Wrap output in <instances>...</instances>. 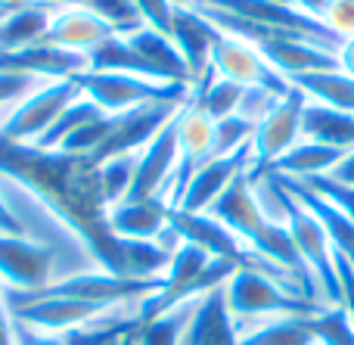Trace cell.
<instances>
[{
    "label": "cell",
    "instance_id": "obj_1",
    "mask_svg": "<svg viewBox=\"0 0 354 345\" xmlns=\"http://www.w3.org/2000/svg\"><path fill=\"white\" fill-rule=\"evenodd\" d=\"M0 180L25 190L68 234H75L100 271L124 277V240L109 230V203L100 184V165L91 156L41 149L0 134Z\"/></svg>",
    "mask_w": 354,
    "mask_h": 345
},
{
    "label": "cell",
    "instance_id": "obj_2",
    "mask_svg": "<svg viewBox=\"0 0 354 345\" xmlns=\"http://www.w3.org/2000/svg\"><path fill=\"white\" fill-rule=\"evenodd\" d=\"M224 299L236 324L268 321V317H314L326 308V305L283 286L280 280L261 271H249V268L233 271V277L224 283Z\"/></svg>",
    "mask_w": 354,
    "mask_h": 345
},
{
    "label": "cell",
    "instance_id": "obj_3",
    "mask_svg": "<svg viewBox=\"0 0 354 345\" xmlns=\"http://www.w3.org/2000/svg\"><path fill=\"white\" fill-rule=\"evenodd\" d=\"M75 84L81 87L87 100L100 106L103 112H128L143 103H174L187 106L193 97V87L187 84H162V81H149L140 75H124V72H81L75 75Z\"/></svg>",
    "mask_w": 354,
    "mask_h": 345
},
{
    "label": "cell",
    "instance_id": "obj_4",
    "mask_svg": "<svg viewBox=\"0 0 354 345\" xmlns=\"http://www.w3.org/2000/svg\"><path fill=\"white\" fill-rule=\"evenodd\" d=\"M78 97H84V93L75 84V78L47 81V84H41L37 91H31L25 100H19V103L0 118V134L16 143H37L44 137V131Z\"/></svg>",
    "mask_w": 354,
    "mask_h": 345
},
{
    "label": "cell",
    "instance_id": "obj_5",
    "mask_svg": "<svg viewBox=\"0 0 354 345\" xmlns=\"http://www.w3.org/2000/svg\"><path fill=\"white\" fill-rule=\"evenodd\" d=\"M193 3L230 12V16L245 19L252 25H261L268 31L308 37V41H317L330 50H339V44H342V37L333 35L317 16H311L305 10H295V6H286V3H277V0H193Z\"/></svg>",
    "mask_w": 354,
    "mask_h": 345
},
{
    "label": "cell",
    "instance_id": "obj_6",
    "mask_svg": "<svg viewBox=\"0 0 354 345\" xmlns=\"http://www.w3.org/2000/svg\"><path fill=\"white\" fill-rule=\"evenodd\" d=\"M180 109L183 106H174V103H143L128 112H115V124H112L109 137L93 149L91 159L97 165H103V162L118 159V156L140 153Z\"/></svg>",
    "mask_w": 354,
    "mask_h": 345
},
{
    "label": "cell",
    "instance_id": "obj_7",
    "mask_svg": "<svg viewBox=\"0 0 354 345\" xmlns=\"http://www.w3.org/2000/svg\"><path fill=\"white\" fill-rule=\"evenodd\" d=\"M305 106H308V97L292 84V91L277 103V109L255 128L249 174H258L268 165H274L286 149H292L295 143L301 140V115H305Z\"/></svg>",
    "mask_w": 354,
    "mask_h": 345
},
{
    "label": "cell",
    "instance_id": "obj_8",
    "mask_svg": "<svg viewBox=\"0 0 354 345\" xmlns=\"http://www.w3.org/2000/svg\"><path fill=\"white\" fill-rule=\"evenodd\" d=\"M212 72L218 78L236 81L243 87H270L277 93H289L292 84L252 47L249 41L233 35H221V41L212 50Z\"/></svg>",
    "mask_w": 354,
    "mask_h": 345
},
{
    "label": "cell",
    "instance_id": "obj_9",
    "mask_svg": "<svg viewBox=\"0 0 354 345\" xmlns=\"http://www.w3.org/2000/svg\"><path fill=\"white\" fill-rule=\"evenodd\" d=\"M56 252L28 236L0 234V286L3 290H41L50 283Z\"/></svg>",
    "mask_w": 354,
    "mask_h": 345
},
{
    "label": "cell",
    "instance_id": "obj_10",
    "mask_svg": "<svg viewBox=\"0 0 354 345\" xmlns=\"http://www.w3.org/2000/svg\"><path fill=\"white\" fill-rule=\"evenodd\" d=\"M177 171V115L137 153L128 199H165Z\"/></svg>",
    "mask_w": 354,
    "mask_h": 345
},
{
    "label": "cell",
    "instance_id": "obj_11",
    "mask_svg": "<svg viewBox=\"0 0 354 345\" xmlns=\"http://www.w3.org/2000/svg\"><path fill=\"white\" fill-rule=\"evenodd\" d=\"M87 72V53L62 50L53 44H31V47L3 50L0 75H25V78H75Z\"/></svg>",
    "mask_w": 354,
    "mask_h": 345
},
{
    "label": "cell",
    "instance_id": "obj_12",
    "mask_svg": "<svg viewBox=\"0 0 354 345\" xmlns=\"http://www.w3.org/2000/svg\"><path fill=\"white\" fill-rule=\"evenodd\" d=\"M249 168H252V143L243 147L239 153L208 159L205 165L189 178V184L183 187V196H180V203H177V209L196 212V215H199V212H208L214 199H218L239 174L249 171Z\"/></svg>",
    "mask_w": 354,
    "mask_h": 345
},
{
    "label": "cell",
    "instance_id": "obj_13",
    "mask_svg": "<svg viewBox=\"0 0 354 345\" xmlns=\"http://www.w3.org/2000/svg\"><path fill=\"white\" fill-rule=\"evenodd\" d=\"M224 31L214 22H208L196 6H177L171 12V41L177 47V53L183 56L189 75H193V84L202 75L212 68V50L221 41Z\"/></svg>",
    "mask_w": 354,
    "mask_h": 345
},
{
    "label": "cell",
    "instance_id": "obj_14",
    "mask_svg": "<svg viewBox=\"0 0 354 345\" xmlns=\"http://www.w3.org/2000/svg\"><path fill=\"white\" fill-rule=\"evenodd\" d=\"M109 311L112 308H103V305L93 302H78V299H41V302L12 308L10 317L19 324H28L35 330H44V333H66V330L84 327V324L109 315Z\"/></svg>",
    "mask_w": 354,
    "mask_h": 345
},
{
    "label": "cell",
    "instance_id": "obj_15",
    "mask_svg": "<svg viewBox=\"0 0 354 345\" xmlns=\"http://www.w3.org/2000/svg\"><path fill=\"white\" fill-rule=\"evenodd\" d=\"M277 178H280V174H277ZM280 180L286 184V190L320 221V227L326 230V236H330V243H333L339 259H345L354 268V221L351 218L345 215L336 203H330L324 193H317L311 184H305V180H292V178H280Z\"/></svg>",
    "mask_w": 354,
    "mask_h": 345
},
{
    "label": "cell",
    "instance_id": "obj_16",
    "mask_svg": "<svg viewBox=\"0 0 354 345\" xmlns=\"http://www.w3.org/2000/svg\"><path fill=\"white\" fill-rule=\"evenodd\" d=\"M112 35L115 31L100 16H93L87 6H66V10L53 12V22H50L47 35H44V44L75 50V53H91L93 47L109 41Z\"/></svg>",
    "mask_w": 354,
    "mask_h": 345
},
{
    "label": "cell",
    "instance_id": "obj_17",
    "mask_svg": "<svg viewBox=\"0 0 354 345\" xmlns=\"http://www.w3.org/2000/svg\"><path fill=\"white\" fill-rule=\"evenodd\" d=\"M124 41H128L131 47H134V53L149 66V72H153L156 81H162V84H187V87H193V75H189L187 62H183V56L177 53L174 41L168 35H162V31L143 25L140 31L128 35Z\"/></svg>",
    "mask_w": 354,
    "mask_h": 345
},
{
    "label": "cell",
    "instance_id": "obj_18",
    "mask_svg": "<svg viewBox=\"0 0 354 345\" xmlns=\"http://www.w3.org/2000/svg\"><path fill=\"white\" fill-rule=\"evenodd\" d=\"M183 345H239V327L236 317L227 308L224 286L199 299Z\"/></svg>",
    "mask_w": 354,
    "mask_h": 345
},
{
    "label": "cell",
    "instance_id": "obj_19",
    "mask_svg": "<svg viewBox=\"0 0 354 345\" xmlns=\"http://www.w3.org/2000/svg\"><path fill=\"white\" fill-rule=\"evenodd\" d=\"M165 199H124L109 209V230L118 240H156L168 227Z\"/></svg>",
    "mask_w": 354,
    "mask_h": 345
},
{
    "label": "cell",
    "instance_id": "obj_20",
    "mask_svg": "<svg viewBox=\"0 0 354 345\" xmlns=\"http://www.w3.org/2000/svg\"><path fill=\"white\" fill-rule=\"evenodd\" d=\"M342 149L326 147L317 140H305L301 137L292 149L280 156L274 165H268L258 174H280V178H292V180H311V178H326L333 168L342 162Z\"/></svg>",
    "mask_w": 354,
    "mask_h": 345
},
{
    "label": "cell",
    "instance_id": "obj_21",
    "mask_svg": "<svg viewBox=\"0 0 354 345\" xmlns=\"http://www.w3.org/2000/svg\"><path fill=\"white\" fill-rule=\"evenodd\" d=\"M301 137L336 147L342 153H354V112H342L308 100L305 115H301Z\"/></svg>",
    "mask_w": 354,
    "mask_h": 345
},
{
    "label": "cell",
    "instance_id": "obj_22",
    "mask_svg": "<svg viewBox=\"0 0 354 345\" xmlns=\"http://www.w3.org/2000/svg\"><path fill=\"white\" fill-rule=\"evenodd\" d=\"M239 345H317L311 317H268V321H243Z\"/></svg>",
    "mask_w": 354,
    "mask_h": 345
},
{
    "label": "cell",
    "instance_id": "obj_23",
    "mask_svg": "<svg viewBox=\"0 0 354 345\" xmlns=\"http://www.w3.org/2000/svg\"><path fill=\"white\" fill-rule=\"evenodd\" d=\"M53 6L50 3H28L12 10L0 25V53L3 50L31 47V44H44L50 22H53Z\"/></svg>",
    "mask_w": 354,
    "mask_h": 345
},
{
    "label": "cell",
    "instance_id": "obj_24",
    "mask_svg": "<svg viewBox=\"0 0 354 345\" xmlns=\"http://www.w3.org/2000/svg\"><path fill=\"white\" fill-rule=\"evenodd\" d=\"M196 305H199V299H187V302L174 305L165 315L140 324V330L134 333V345H183Z\"/></svg>",
    "mask_w": 354,
    "mask_h": 345
},
{
    "label": "cell",
    "instance_id": "obj_25",
    "mask_svg": "<svg viewBox=\"0 0 354 345\" xmlns=\"http://www.w3.org/2000/svg\"><path fill=\"white\" fill-rule=\"evenodd\" d=\"M87 72H124V75H140V78L156 81L147 62L118 35H112L109 41H103L100 47H93L91 53H87Z\"/></svg>",
    "mask_w": 354,
    "mask_h": 345
},
{
    "label": "cell",
    "instance_id": "obj_26",
    "mask_svg": "<svg viewBox=\"0 0 354 345\" xmlns=\"http://www.w3.org/2000/svg\"><path fill=\"white\" fill-rule=\"evenodd\" d=\"M100 115H106V112L100 109V106L93 103V100L78 97L66 112H62L59 118H56L53 124H50L47 131H44V137L35 143V147H41V149H56L68 134H72L75 128H81L84 122H91V118H100ZM109 115H112V112H109Z\"/></svg>",
    "mask_w": 354,
    "mask_h": 345
},
{
    "label": "cell",
    "instance_id": "obj_27",
    "mask_svg": "<svg viewBox=\"0 0 354 345\" xmlns=\"http://www.w3.org/2000/svg\"><path fill=\"white\" fill-rule=\"evenodd\" d=\"M84 6L93 12V16L103 19L118 37H128L147 25L134 0H84Z\"/></svg>",
    "mask_w": 354,
    "mask_h": 345
},
{
    "label": "cell",
    "instance_id": "obj_28",
    "mask_svg": "<svg viewBox=\"0 0 354 345\" xmlns=\"http://www.w3.org/2000/svg\"><path fill=\"white\" fill-rule=\"evenodd\" d=\"M134 171H137V153L118 156V159H109L100 165V184H103V196L109 203V209L128 199L131 184H134Z\"/></svg>",
    "mask_w": 354,
    "mask_h": 345
},
{
    "label": "cell",
    "instance_id": "obj_29",
    "mask_svg": "<svg viewBox=\"0 0 354 345\" xmlns=\"http://www.w3.org/2000/svg\"><path fill=\"white\" fill-rule=\"evenodd\" d=\"M317 345H354V324L342 305H326L320 315L311 317Z\"/></svg>",
    "mask_w": 354,
    "mask_h": 345
},
{
    "label": "cell",
    "instance_id": "obj_30",
    "mask_svg": "<svg viewBox=\"0 0 354 345\" xmlns=\"http://www.w3.org/2000/svg\"><path fill=\"white\" fill-rule=\"evenodd\" d=\"M112 124H115V115H109V112L100 115V118H91V122H84L81 128H75L56 149H62V153H75V156H91L93 149L109 137Z\"/></svg>",
    "mask_w": 354,
    "mask_h": 345
},
{
    "label": "cell",
    "instance_id": "obj_31",
    "mask_svg": "<svg viewBox=\"0 0 354 345\" xmlns=\"http://www.w3.org/2000/svg\"><path fill=\"white\" fill-rule=\"evenodd\" d=\"M252 137H255V124L252 122H245V118H239V115L221 118V122H214V156L239 153L243 147L252 143Z\"/></svg>",
    "mask_w": 354,
    "mask_h": 345
},
{
    "label": "cell",
    "instance_id": "obj_32",
    "mask_svg": "<svg viewBox=\"0 0 354 345\" xmlns=\"http://www.w3.org/2000/svg\"><path fill=\"white\" fill-rule=\"evenodd\" d=\"M283 97H286V93H277V91H270V87H245L236 115L245 118V122H252L258 128V124L277 109V103H280Z\"/></svg>",
    "mask_w": 354,
    "mask_h": 345
},
{
    "label": "cell",
    "instance_id": "obj_33",
    "mask_svg": "<svg viewBox=\"0 0 354 345\" xmlns=\"http://www.w3.org/2000/svg\"><path fill=\"white\" fill-rule=\"evenodd\" d=\"M320 22L336 37H354V0H330L320 16Z\"/></svg>",
    "mask_w": 354,
    "mask_h": 345
},
{
    "label": "cell",
    "instance_id": "obj_34",
    "mask_svg": "<svg viewBox=\"0 0 354 345\" xmlns=\"http://www.w3.org/2000/svg\"><path fill=\"white\" fill-rule=\"evenodd\" d=\"M137 10H140L143 22L149 28L162 31V35L171 37V12H174V0H134Z\"/></svg>",
    "mask_w": 354,
    "mask_h": 345
},
{
    "label": "cell",
    "instance_id": "obj_35",
    "mask_svg": "<svg viewBox=\"0 0 354 345\" xmlns=\"http://www.w3.org/2000/svg\"><path fill=\"white\" fill-rule=\"evenodd\" d=\"M305 184H311L317 193H324L330 203H336L339 209L345 212V215L354 221V187H345V184H336L333 178H311L305 180Z\"/></svg>",
    "mask_w": 354,
    "mask_h": 345
},
{
    "label": "cell",
    "instance_id": "obj_36",
    "mask_svg": "<svg viewBox=\"0 0 354 345\" xmlns=\"http://www.w3.org/2000/svg\"><path fill=\"white\" fill-rule=\"evenodd\" d=\"M12 342L16 345H66L59 333H44V330H35V327L19 324V321H12Z\"/></svg>",
    "mask_w": 354,
    "mask_h": 345
},
{
    "label": "cell",
    "instance_id": "obj_37",
    "mask_svg": "<svg viewBox=\"0 0 354 345\" xmlns=\"http://www.w3.org/2000/svg\"><path fill=\"white\" fill-rule=\"evenodd\" d=\"M37 78H25V75H0V106L19 100L22 93L37 91Z\"/></svg>",
    "mask_w": 354,
    "mask_h": 345
},
{
    "label": "cell",
    "instance_id": "obj_38",
    "mask_svg": "<svg viewBox=\"0 0 354 345\" xmlns=\"http://www.w3.org/2000/svg\"><path fill=\"white\" fill-rule=\"evenodd\" d=\"M336 268H339V286H342V302L339 305L348 311V317L354 324V268L345 259H339V255H336Z\"/></svg>",
    "mask_w": 354,
    "mask_h": 345
},
{
    "label": "cell",
    "instance_id": "obj_39",
    "mask_svg": "<svg viewBox=\"0 0 354 345\" xmlns=\"http://www.w3.org/2000/svg\"><path fill=\"white\" fill-rule=\"evenodd\" d=\"M0 234L3 236H25L22 221L16 218V212L10 209V203H6L3 196H0Z\"/></svg>",
    "mask_w": 354,
    "mask_h": 345
},
{
    "label": "cell",
    "instance_id": "obj_40",
    "mask_svg": "<svg viewBox=\"0 0 354 345\" xmlns=\"http://www.w3.org/2000/svg\"><path fill=\"white\" fill-rule=\"evenodd\" d=\"M326 178H333L336 184H345V187H354V153H345L342 162L333 168Z\"/></svg>",
    "mask_w": 354,
    "mask_h": 345
},
{
    "label": "cell",
    "instance_id": "obj_41",
    "mask_svg": "<svg viewBox=\"0 0 354 345\" xmlns=\"http://www.w3.org/2000/svg\"><path fill=\"white\" fill-rule=\"evenodd\" d=\"M336 62H339V72L351 75L354 78V37H345L336 50Z\"/></svg>",
    "mask_w": 354,
    "mask_h": 345
},
{
    "label": "cell",
    "instance_id": "obj_42",
    "mask_svg": "<svg viewBox=\"0 0 354 345\" xmlns=\"http://www.w3.org/2000/svg\"><path fill=\"white\" fill-rule=\"evenodd\" d=\"M277 3H286V6H295V10H305V12H311V16H324V10H326V3L330 0H277Z\"/></svg>",
    "mask_w": 354,
    "mask_h": 345
},
{
    "label": "cell",
    "instance_id": "obj_43",
    "mask_svg": "<svg viewBox=\"0 0 354 345\" xmlns=\"http://www.w3.org/2000/svg\"><path fill=\"white\" fill-rule=\"evenodd\" d=\"M37 3H50V6H59V10H66V6H84V0H37Z\"/></svg>",
    "mask_w": 354,
    "mask_h": 345
},
{
    "label": "cell",
    "instance_id": "obj_44",
    "mask_svg": "<svg viewBox=\"0 0 354 345\" xmlns=\"http://www.w3.org/2000/svg\"><path fill=\"white\" fill-rule=\"evenodd\" d=\"M0 3L12 6V10H19V6H28V3H37V0H0Z\"/></svg>",
    "mask_w": 354,
    "mask_h": 345
},
{
    "label": "cell",
    "instance_id": "obj_45",
    "mask_svg": "<svg viewBox=\"0 0 354 345\" xmlns=\"http://www.w3.org/2000/svg\"><path fill=\"white\" fill-rule=\"evenodd\" d=\"M10 12H12V6H6V3H0V25H3V19H6V16H10Z\"/></svg>",
    "mask_w": 354,
    "mask_h": 345
},
{
    "label": "cell",
    "instance_id": "obj_46",
    "mask_svg": "<svg viewBox=\"0 0 354 345\" xmlns=\"http://www.w3.org/2000/svg\"><path fill=\"white\" fill-rule=\"evenodd\" d=\"M174 3H177V6H189V3H193V0H174Z\"/></svg>",
    "mask_w": 354,
    "mask_h": 345
},
{
    "label": "cell",
    "instance_id": "obj_47",
    "mask_svg": "<svg viewBox=\"0 0 354 345\" xmlns=\"http://www.w3.org/2000/svg\"><path fill=\"white\" fill-rule=\"evenodd\" d=\"M118 345H134V336H131V339H124V342H118Z\"/></svg>",
    "mask_w": 354,
    "mask_h": 345
}]
</instances>
